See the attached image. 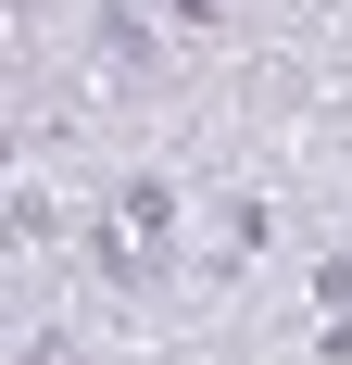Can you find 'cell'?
<instances>
[{"instance_id": "obj_2", "label": "cell", "mask_w": 352, "mask_h": 365, "mask_svg": "<svg viewBox=\"0 0 352 365\" xmlns=\"http://www.w3.org/2000/svg\"><path fill=\"white\" fill-rule=\"evenodd\" d=\"M164 13H189V26H202V13H214V0H164Z\"/></svg>"}, {"instance_id": "obj_1", "label": "cell", "mask_w": 352, "mask_h": 365, "mask_svg": "<svg viewBox=\"0 0 352 365\" xmlns=\"http://www.w3.org/2000/svg\"><path fill=\"white\" fill-rule=\"evenodd\" d=\"M151 240H176L164 189H126V227H113V277H151Z\"/></svg>"}]
</instances>
